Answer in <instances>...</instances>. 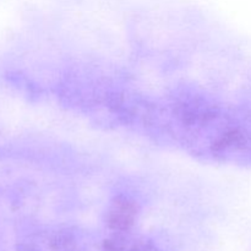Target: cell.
<instances>
[{
  "label": "cell",
  "instance_id": "obj_1",
  "mask_svg": "<svg viewBox=\"0 0 251 251\" xmlns=\"http://www.w3.org/2000/svg\"><path fill=\"white\" fill-rule=\"evenodd\" d=\"M134 216V208L129 203H118L114 210L112 211V213H110V226L115 228V229H125V228H127L132 223Z\"/></svg>",
  "mask_w": 251,
  "mask_h": 251
}]
</instances>
